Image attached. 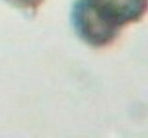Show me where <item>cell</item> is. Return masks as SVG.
<instances>
[{"label":"cell","instance_id":"obj_1","mask_svg":"<svg viewBox=\"0 0 148 138\" xmlns=\"http://www.w3.org/2000/svg\"><path fill=\"white\" fill-rule=\"evenodd\" d=\"M71 19L76 35L92 47H106L112 45L119 36V30L105 23L86 0H78L73 4Z\"/></svg>","mask_w":148,"mask_h":138},{"label":"cell","instance_id":"obj_2","mask_svg":"<svg viewBox=\"0 0 148 138\" xmlns=\"http://www.w3.org/2000/svg\"><path fill=\"white\" fill-rule=\"evenodd\" d=\"M101 19L119 30L140 22L148 12V0H86Z\"/></svg>","mask_w":148,"mask_h":138},{"label":"cell","instance_id":"obj_3","mask_svg":"<svg viewBox=\"0 0 148 138\" xmlns=\"http://www.w3.org/2000/svg\"><path fill=\"white\" fill-rule=\"evenodd\" d=\"M7 3L13 4L17 9H23V10H30V12H36L39 9V6L45 1V0H6Z\"/></svg>","mask_w":148,"mask_h":138}]
</instances>
